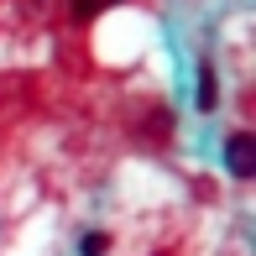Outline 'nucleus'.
<instances>
[{"label": "nucleus", "instance_id": "7ed1b4c3", "mask_svg": "<svg viewBox=\"0 0 256 256\" xmlns=\"http://www.w3.org/2000/svg\"><path fill=\"white\" fill-rule=\"evenodd\" d=\"M68 6H74V21H89V16H100V10L120 6V0H68Z\"/></svg>", "mask_w": 256, "mask_h": 256}, {"label": "nucleus", "instance_id": "f257e3e1", "mask_svg": "<svg viewBox=\"0 0 256 256\" xmlns=\"http://www.w3.org/2000/svg\"><path fill=\"white\" fill-rule=\"evenodd\" d=\"M225 168H230V178H251V172H256V142H251V131H236L225 142Z\"/></svg>", "mask_w": 256, "mask_h": 256}, {"label": "nucleus", "instance_id": "f03ea898", "mask_svg": "<svg viewBox=\"0 0 256 256\" xmlns=\"http://www.w3.org/2000/svg\"><path fill=\"white\" fill-rule=\"evenodd\" d=\"M220 104V78H214V68H199V110H214Z\"/></svg>", "mask_w": 256, "mask_h": 256}, {"label": "nucleus", "instance_id": "20e7f679", "mask_svg": "<svg viewBox=\"0 0 256 256\" xmlns=\"http://www.w3.org/2000/svg\"><path fill=\"white\" fill-rule=\"evenodd\" d=\"M78 251H84V256H104V251H110V236H104V230H94V236L78 240Z\"/></svg>", "mask_w": 256, "mask_h": 256}]
</instances>
